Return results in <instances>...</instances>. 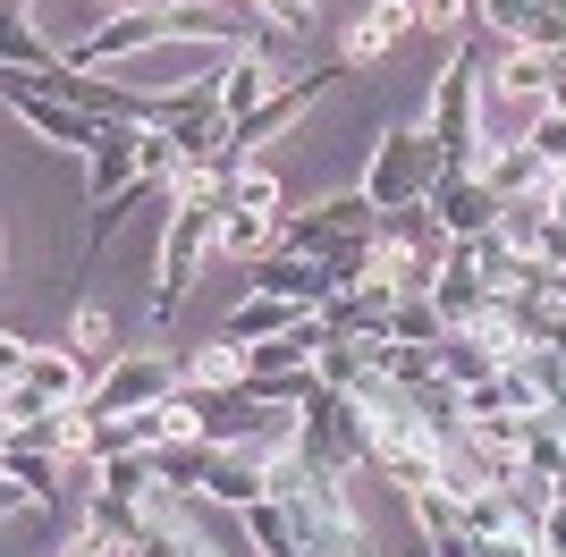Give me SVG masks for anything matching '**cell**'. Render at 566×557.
I'll return each mask as SVG.
<instances>
[{
	"mask_svg": "<svg viewBox=\"0 0 566 557\" xmlns=\"http://www.w3.org/2000/svg\"><path fill=\"white\" fill-rule=\"evenodd\" d=\"M220 186H178L169 195V229H161V278H153V322H169L187 304V278L203 254H220Z\"/></svg>",
	"mask_w": 566,
	"mask_h": 557,
	"instance_id": "cell-1",
	"label": "cell"
},
{
	"mask_svg": "<svg viewBox=\"0 0 566 557\" xmlns=\"http://www.w3.org/2000/svg\"><path fill=\"white\" fill-rule=\"evenodd\" d=\"M440 144H431V127H380L373 161H364V195H373V211H406V203H431V186H440Z\"/></svg>",
	"mask_w": 566,
	"mask_h": 557,
	"instance_id": "cell-2",
	"label": "cell"
},
{
	"mask_svg": "<svg viewBox=\"0 0 566 557\" xmlns=\"http://www.w3.org/2000/svg\"><path fill=\"white\" fill-rule=\"evenodd\" d=\"M305 456L331 464V473H373V422L347 389H322L305 406Z\"/></svg>",
	"mask_w": 566,
	"mask_h": 557,
	"instance_id": "cell-3",
	"label": "cell"
},
{
	"mask_svg": "<svg viewBox=\"0 0 566 557\" xmlns=\"http://www.w3.org/2000/svg\"><path fill=\"white\" fill-rule=\"evenodd\" d=\"M0 93H9V111H18V118H25V127H34L43 144H60V153H85V161L102 153V127H111V118H85L76 102L43 93L25 69H0Z\"/></svg>",
	"mask_w": 566,
	"mask_h": 557,
	"instance_id": "cell-4",
	"label": "cell"
},
{
	"mask_svg": "<svg viewBox=\"0 0 566 557\" xmlns=\"http://www.w3.org/2000/svg\"><path fill=\"white\" fill-rule=\"evenodd\" d=\"M178 389H187V364H169V355H118V364L94 371L85 414H136V406H161Z\"/></svg>",
	"mask_w": 566,
	"mask_h": 557,
	"instance_id": "cell-5",
	"label": "cell"
},
{
	"mask_svg": "<svg viewBox=\"0 0 566 557\" xmlns=\"http://www.w3.org/2000/svg\"><path fill=\"white\" fill-rule=\"evenodd\" d=\"M338 76H355L347 60H331V69H305V76H280V93H271V102H262L254 118H237V127H229V144H237V153H245V161H254V144L287 136V127H296V118H305L313 102H322V93L338 85Z\"/></svg>",
	"mask_w": 566,
	"mask_h": 557,
	"instance_id": "cell-6",
	"label": "cell"
},
{
	"mask_svg": "<svg viewBox=\"0 0 566 557\" xmlns=\"http://www.w3.org/2000/svg\"><path fill=\"white\" fill-rule=\"evenodd\" d=\"M431 211H440V229H449L457 245H465V237H491L499 220H507V203H499V186L482 178V169H440Z\"/></svg>",
	"mask_w": 566,
	"mask_h": 557,
	"instance_id": "cell-7",
	"label": "cell"
},
{
	"mask_svg": "<svg viewBox=\"0 0 566 557\" xmlns=\"http://www.w3.org/2000/svg\"><path fill=\"white\" fill-rule=\"evenodd\" d=\"M245 287L287 296V304H305V313H331V296H338V278L322 271L313 254H262V262H245Z\"/></svg>",
	"mask_w": 566,
	"mask_h": 557,
	"instance_id": "cell-8",
	"label": "cell"
},
{
	"mask_svg": "<svg viewBox=\"0 0 566 557\" xmlns=\"http://www.w3.org/2000/svg\"><path fill=\"white\" fill-rule=\"evenodd\" d=\"M9 389H25L34 406H85V397H94V371H85V355H76V347H34Z\"/></svg>",
	"mask_w": 566,
	"mask_h": 557,
	"instance_id": "cell-9",
	"label": "cell"
},
{
	"mask_svg": "<svg viewBox=\"0 0 566 557\" xmlns=\"http://www.w3.org/2000/svg\"><path fill=\"white\" fill-rule=\"evenodd\" d=\"M380 245H389V254H415V262H431V271H449V254H457V237L440 229V211H431V203L380 211Z\"/></svg>",
	"mask_w": 566,
	"mask_h": 557,
	"instance_id": "cell-10",
	"label": "cell"
},
{
	"mask_svg": "<svg viewBox=\"0 0 566 557\" xmlns=\"http://www.w3.org/2000/svg\"><path fill=\"white\" fill-rule=\"evenodd\" d=\"M136 136H144V127H127V118H111V127H102V153L85 161V203H111V195H127V186L144 178Z\"/></svg>",
	"mask_w": 566,
	"mask_h": 557,
	"instance_id": "cell-11",
	"label": "cell"
},
{
	"mask_svg": "<svg viewBox=\"0 0 566 557\" xmlns=\"http://www.w3.org/2000/svg\"><path fill=\"white\" fill-rule=\"evenodd\" d=\"M60 498V456L51 448H18L9 440V482H0V507L25 515V507H51Z\"/></svg>",
	"mask_w": 566,
	"mask_h": 557,
	"instance_id": "cell-12",
	"label": "cell"
},
{
	"mask_svg": "<svg viewBox=\"0 0 566 557\" xmlns=\"http://www.w3.org/2000/svg\"><path fill=\"white\" fill-rule=\"evenodd\" d=\"M296 322H305V304H287V296H262V287H245L220 338H237V347H262V338H287Z\"/></svg>",
	"mask_w": 566,
	"mask_h": 557,
	"instance_id": "cell-13",
	"label": "cell"
},
{
	"mask_svg": "<svg viewBox=\"0 0 566 557\" xmlns=\"http://www.w3.org/2000/svg\"><path fill=\"white\" fill-rule=\"evenodd\" d=\"M398 34H415V0H373V9L355 18V34H347V69H373Z\"/></svg>",
	"mask_w": 566,
	"mask_h": 557,
	"instance_id": "cell-14",
	"label": "cell"
},
{
	"mask_svg": "<svg viewBox=\"0 0 566 557\" xmlns=\"http://www.w3.org/2000/svg\"><path fill=\"white\" fill-rule=\"evenodd\" d=\"M482 178L499 186V203H533V195H549V161L533 153V144H507V153H491V161H482Z\"/></svg>",
	"mask_w": 566,
	"mask_h": 557,
	"instance_id": "cell-15",
	"label": "cell"
},
{
	"mask_svg": "<svg viewBox=\"0 0 566 557\" xmlns=\"http://www.w3.org/2000/svg\"><path fill=\"white\" fill-rule=\"evenodd\" d=\"M499 364H507V347H499L491 329H449V338H440V371H449L457 389H473V380H491Z\"/></svg>",
	"mask_w": 566,
	"mask_h": 557,
	"instance_id": "cell-16",
	"label": "cell"
},
{
	"mask_svg": "<svg viewBox=\"0 0 566 557\" xmlns=\"http://www.w3.org/2000/svg\"><path fill=\"white\" fill-rule=\"evenodd\" d=\"M153 464H161V482L178 490V498H203L220 448H212V440H161V448H153Z\"/></svg>",
	"mask_w": 566,
	"mask_h": 557,
	"instance_id": "cell-17",
	"label": "cell"
},
{
	"mask_svg": "<svg viewBox=\"0 0 566 557\" xmlns=\"http://www.w3.org/2000/svg\"><path fill=\"white\" fill-rule=\"evenodd\" d=\"M60 60H69V51H51L43 34H34V18H25V0H9V25H0V69H60Z\"/></svg>",
	"mask_w": 566,
	"mask_h": 557,
	"instance_id": "cell-18",
	"label": "cell"
},
{
	"mask_svg": "<svg viewBox=\"0 0 566 557\" xmlns=\"http://www.w3.org/2000/svg\"><path fill=\"white\" fill-rule=\"evenodd\" d=\"M245 540H254L262 557H313L305 533H296V515H287L280 498H254V507H245Z\"/></svg>",
	"mask_w": 566,
	"mask_h": 557,
	"instance_id": "cell-19",
	"label": "cell"
},
{
	"mask_svg": "<svg viewBox=\"0 0 566 557\" xmlns=\"http://www.w3.org/2000/svg\"><path fill=\"white\" fill-rule=\"evenodd\" d=\"M220 203H229V195H220ZM271 245H280V220H271V211H220V254L229 262H262Z\"/></svg>",
	"mask_w": 566,
	"mask_h": 557,
	"instance_id": "cell-20",
	"label": "cell"
},
{
	"mask_svg": "<svg viewBox=\"0 0 566 557\" xmlns=\"http://www.w3.org/2000/svg\"><path fill=\"white\" fill-rule=\"evenodd\" d=\"M245 347L237 338H212V347H195L187 355V389H245Z\"/></svg>",
	"mask_w": 566,
	"mask_h": 557,
	"instance_id": "cell-21",
	"label": "cell"
},
{
	"mask_svg": "<svg viewBox=\"0 0 566 557\" xmlns=\"http://www.w3.org/2000/svg\"><path fill=\"white\" fill-rule=\"evenodd\" d=\"M549 76H558V60H549V51L507 43V51H499V76H491V85H499V93H542V102H549Z\"/></svg>",
	"mask_w": 566,
	"mask_h": 557,
	"instance_id": "cell-22",
	"label": "cell"
},
{
	"mask_svg": "<svg viewBox=\"0 0 566 557\" xmlns=\"http://www.w3.org/2000/svg\"><path fill=\"white\" fill-rule=\"evenodd\" d=\"M389 338H398V347H440V338H449V322H440V296H398V313H389Z\"/></svg>",
	"mask_w": 566,
	"mask_h": 557,
	"instance_id": "cell-23",
	"label": "cell"
},
{
	"mask_svg": "<svg viewBox=\"0 0 566 557\" xmlns=\"http://www.w3.org/2000/svg\"><path fill=\"white\" fill-rule=\"evenodd\" d=\"M220 195H229V211H271V220H280V211H287V186L271 178V169H254V161L237 169V178L220 186Z\"/></svg>",
	"mask_w": 566,
	"mask_h": 557,
	"instance_id": "cell-24",
	"label": "cell"
},
{
	"mask_svg": "<svg viewBox=\"0 0 566 557\" xmlns=\"http://www.w3.org/2000/svg\"><path fill=\"white\" fill-rule=\"evenodd\" d=\"M406 507H415L423 540H440V533H465V498H457V490H415Z\"/></svg>",
	"mask_w": 566,
	"mask_h": 557,
	"instance_id": "cell-25",
	"label": "cell"
},
{
	"mask_svg": "<svg viewBox=\"0 0 566 557\" xmlns=\"http://www.w3.org/2000/svg\"><path fill=\"white\" fill-rule=\"evenodd\" d=\"M415 25H423V34H457V43H465L473 25H482V0H415Z\"/></svg>",
	"mask_w": 566,
	"mask_h": 557,
	"instance_id": "cell-26",
	"label": "cell"
},
{
	"mask_svg": "<svg viewBox=\"0 0 566 557\" xmlns=\"http://www.w3.org/2000/svg\"><path fill=\"white\" fill-rule=\"evenodd\" d=\"M76 355H102V364H118V322L102 313V304H76V329H69Z\"/></svg>",
	"mask_w": 566,
	"mask_h": 557,
	"instance_id": "cell-27",
	"label": "cell"
},
{
	"mask_svg": "<svg viewBox=\"0 0 566 557\" xmlns=\"http://www.w3.org/2000/svg\"><path fill=\"white\" fill-rule=\"evenodd\" d=\"M254 9H262V18H271V25H287V34H305L322 0H254Z\"/></svg>",
	"mask_w": 566,
	"mask_h": 557,
	"instance_id": "cell-28",
	"label": "cell"
},
{
	"mask_svg": "<svg viewBox=\"0 0 566 557\" xmlns=\"http://www.w3.org/2000/svg\"><path fill=\"white\" fill-rule=\"evenodd\" d=\"M533 540H542V557H566V498H549V507H542Z\"/></svg>",
	"mask_w": 566,
	"mask_h": 557,
	"instance_id": "cell-29",
	"label": "cell"
},
{
	"mask_svg": "<svg viewBox=\"0 0 566 557\" xmlns=\"http://www.w3.org/2000/svg\"><path fill=\"white\" fill-rule=\"evenodd\" d=\"M533 254H542L549 271H566V220H558V211L542 220V237H533Z\"/></svg>",
	"mask_w": 566,
	"mask_h": 557,
	"instance_id": "cell-30",
	"label": "cell"
},
{
	"mask_svg": "<svg viewBox=\"0 0 566 557\" xmlns=\"http://www.w3.org/2000/svg\"><path fill=\"white\" fill-rule=\"evenodd\" d=\"M94 9H102V18H118V9H127V0H94Z\"/></svg>",
	"mask_w": 566,
	"mask_h": 557,
	"instance_id": "cell-31",
	"label": "cell"
}]
</instances>
